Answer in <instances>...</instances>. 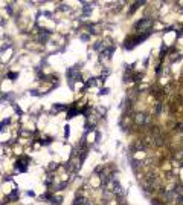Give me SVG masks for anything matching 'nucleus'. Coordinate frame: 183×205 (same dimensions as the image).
Wrapping results in <instances>:
<instances>
[{
  "label": "nucleus",
  "instance_id": "nucleus-1",
  "mask_svg": "<svg viewBox=\"0 0 183 205\" xmlns=\"http://www.w3.org/2000/svg\"><path fill=\"white\" fill-rule=\"evenodd\" d=\"M150 26H153V20H151V19H145V20H140L139 23H137L136 28L140 29V32H143V31L148 32V31H150Z\"/></svg>",
  "mask_w": 183,
  "mask_h": 205
},
{
  "label": "nucleus",
  "instance_id": "nucleus-2",
  "mask_svg": "<svg viewBox=\"0 0 183 205\" xmlns=\"http://www.w3.org/2000/svg\"><path fill=\"white\" fill-rule=\"evenodd\" d=\"M145 118H146V115H143V113H137L134 120H136L137 124H145Z\"/></svg>",
  "mask_w": 183,
  "mask_h": 205
},
{
  "label": "nucleus",
  "instance_id": "nucleus-3",
  "mask_svg": "<svg viewBox=\"0 0 183 205\" xmlns=\"http://www.w3.org/2000/svg\"><path fill=\"white\" fill-rule=\"evenodd\" d=\"M76 113H78V110H76V109H70L67 115H69V118H72V117H73V115H76Z\"/></svg>",
  "mask_w": 183,
  "mask_h": 205
},
{
  "label": "nucleus",
  "instance_id": "nucleus-4",
  "mask_svg": "<svg viewBox=\"0 0 183 205\" xmlns=\"http://www.w3.org/2000/svg\"><path fill=\"white\" fill-rule=\"evenodd\" d=\"M176 132H183V124H177V126H176Z\"/></svg>",
  "mask_w": 183,
  "mask_h": 205
},
{
  "label": "nucleus",
  "instance_id": "nucleus-5",
  "mask_svg": "<svg viewBox=\"0 0 183 205\" xmlns=\"http://www.w3.org/2000/svg\"><path fill=\"white\" fill-rule=\"evenodd\" d=\"M176 156H179V159H180V164H183V151H180L179 155H176Z\"/></svg>",
  "mask_w": 183,
  "mask_h": 205
}]
</instances>
